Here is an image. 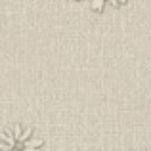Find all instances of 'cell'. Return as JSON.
Wrapping results in <instances>:
<instances>
[{
	"label": "cell",
	"mask_w": 151,
	"mask_h": 151,
	"mask_svg": "<svg viewBox=\"0 0 151 151\" xmlns=\"http://www.w3.org/2000/svg\"><path fill=\"white\" fill-rule=\"evenodd\" d=\"M88 2H90V8H92V10L101 12L105 4H111V6H121V4H124L126 0H88Z\"/></svg>",
	"instance_id": "2"
},
{
	"label": "cell",
	"mask_w": 151,
	"mask_h": 151,
	"mask_svg": "<svg viewBox=\"0 0 151 151\" xmlns=\"http://www.w3.org/2000/svg\"><path fill=\"white\" fill-rule=\"evenodd\" d=\"M0 151H44V142L31 126L14 124L0 132Z\"/></svg>",
	"instance_id": "1"
}]
</instances>
